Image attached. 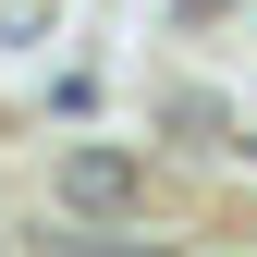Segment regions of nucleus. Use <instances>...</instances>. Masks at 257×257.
Masks as SVG:
<instances>
[{"instance_id": "f257e3e1", "label": "nucleus", "mask_w": 257, "mask_h": 257, "mask_svg": "<svg viewBox=\"0 0 257 257\" xmlns=\"http://www.w3.org/2000/svg\"><path fill=\"white\" fill-rule=\"evenodd\" d=\"M74 196H86V208H122V196H135V172H122V159H74Z\"/></svg>"}]
</instances>
